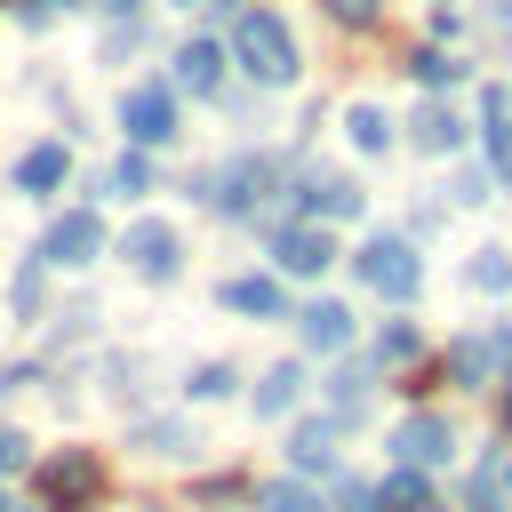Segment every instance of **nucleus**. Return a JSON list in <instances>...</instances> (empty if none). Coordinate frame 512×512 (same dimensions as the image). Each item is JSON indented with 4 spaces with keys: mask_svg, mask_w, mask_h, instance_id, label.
I'll use <instances>...</instances> for the list:
<instances>
[{
    "mask_svg": "<svg viewBox=\"0 0 512 512\" xmlns=\"http://www.w3.org/2000/svg\"><path fill=\"white\" fill-rule=\"evenodd\" d=\"M232 56H240V64H248V80H264V88L296 80V32H288L272 8H248V16L232 24Z\"/></svg>",
    "mask_w": 512,
    "mask_h": 512,
    "instance_id": "nucleus-1",
    "label": "nucleus"
},
{
    "mask_svg": "<svg viewBox=\"0 0 512 512\" xmlns=\"http://www.w3.org/2000/svg\"><path fill=\"white\" fill-rule=\"evenodd\" d=\"M352 272H360L376 296H392V304H400V296H416V280H424L416 248H408V240H392V232H384V240H368V248L352 256Z\"/></svg>",
    "mask_w": 512,
    "mask_h": 512,
    "instance_id": "nucleus-2",
    "label": "nucleus"
},
{
    "mask_svg": "<svg viewBox=\"0 0 512 512\" xmlns=\"http://www.w3.org/2000/svg\"><path fill=\"white\" fill-rule=\"evenodd\" d=\"M120 128H128L136 144H168V136H176V96H168L160 80L128 88V96H120Z\"/></svg>",
    "mask_w": 512,
    "mask_h": 512,
    "instance_id": "nucleus-3",
    "label": "nucleus"
},
{
    "mask_svg": "<svg viewBox=\"0 0 512 512\" xmlns=\"http://www.w3.org/2000/svg\"><path fill=\"white\" fill-rule=\"evenodd\" d=\"M120 256L144 272V280H176V264H184V240H176V224H128V240H120Z\"/></svg>",
    "mask_w": 512,
    "mask_h": 512,
    "instance_id": "nucleus-4",
    "label": "nucleus"
},
{
    "mask_svg": "<svg viewBox=\"0 0 512 512\" xmlns=\"http://www.w3.org/2000/svg\"><path fill=\"white\" fill-rule=\"evenodd\" d=\"M32 488H40L48 504H88V496H96V448H64V456H48V464L32 472Z\"/></svg>",
    "mask_w": 512,
    "mask_h": 512,
    "instance_id": "nucleus-5",
    "label": "nucleus"
},
{
    "mask_svg": "<svg viewBox=\"0 0 512 512\" xmlns=\"http://www.w3.org/2000/svg\"><path fill=\"white\" fill-rule=\"evenodd\" d=\"M96 248H104L96 208H72V216H56V224L40 232V256H48V264H96Z\"/></svg>",
    "mask_w": 512,
    "mask_h": 512,
    "instance_id": "nucleus-6",
    "label": "nucleus"
},
{
    "mask_svg": "<svg viewBox=\"0 0 512 512\" xmlns=\"http://www.w3.org/2000/svg\"><path fill=\"white\" fill-rule=\"evenodd\" d=\"M448 440H456V432H448L440 416H400V424H392V456H400L408 472L440 464V456H448Z\"/></svg>",
    "mask_w": 512,
    "mask_h": 512,
    "instance_id": "nucleus-7",
    "label": "nucleus"
},
{
    "mask_svg": "<svg viewBox=\"0 0 512 512\" xmlns=\"http://www.w3.org/2000/svg\"><path fill=\"white\" fill-rule=\"evenodd\" d=\"M280 272H296V280H312V272H328V256H336V240L320 232V224H296V232H280Z\"/></svg>",
    "mask_w": 512,
    "mask_h": 512,
    "instance_id": "nucleus-8",
    "label": "nucleus"
},
{
    "mask_svg": "<svg viewBox=\"0 0 512 512\" xmlns=\"http://www.w3.org/2000/svg\"><path fill=\"white\" fill-rule=\"evenodd\" d=\"M176 88L216 96V88H224V48H216V40H184V48H176Z\"/></svg>",
    "mask_w": 512,
    "mask_h": 512,
    "instance_id": "nucleus-9",
    "label": "nucleus"
},
{
    "mask_svg": "<svg viewBox=\"0 0 512 512\" xmlns=\"http://www.w3.org/2000/svg\"><path fill=\"white\" fill-rule=\"evenodd\" d=\"M64 176H72V152H64V144H32V152L16 160V184H24V192H56Z\"/></svg>",
    "mask_w": 512,
    "mask_h": 512,
    "instance_id": "nucleus-10",
    "label": "nucleus"
},
{
    "mask_svg": "<svg viewBox=\"0 0 512 512\" xmlns=\"http://www.w3.org/2000/svg\"><path fill=\"white\" fill-rule=\"evenodd\" d=\"M296 328H304V344H312V352L352 344V312H344V304H304V312H296Z\"/></svg>",
    "mask_w": 512,
    "mask_h": 512,
    "instance_id": "nucleus-11",
    "label": "nucleus"
},
{
    "mask_svg": "<svg viewBox=\"0 0 512 512\" xmlns=\"http://www.w3.org/2000/svg\"><path fill=\"white\" fill-rule=\"evenodd\" d=\"M408 128H416V152H456V144H464V120H456L448 104H424Z\"/></svg>",
    "mask_w": 512,
    "mask_h": 512,
    "instance_id": "nucleus-12",
    "label": "nucleus"
},
{
    "mask_svg": "<svg viewBox=\"0 0 512 512\" xmlns=\"http://www.w3.org/2000/svg\"><path fill=\"white\" fill-rule=\"evenodd\" d=\"M224 304L232 312H280V280H264V272H240V280H224Z\"/></svg>",
    "mask_w": 512,
    "mask_h": 512,
    "instance_id": "nucleus-13",
    "label": "nucleus"
},
{
    "mask_svg": "<svg viewBox=\"0 0 512 512\" xmlns=\"http://www.w3.org/2000/svg\"><path fill=\"white\" fill-rule=\"evenodd\" d=\"M296 392H304V368H296V360H280V368L256 384V416H288V408H296Z\"/></svg>",
    "mask_w": 512,
    "mask_h": 512,
    "instance_id": "nucleus-14",
    "label": "nucleus"
},
{
    "mask_svg": "<svg viewBox=\"0 0 512 512\" xmlns=\"http://www.w3.org/2000/svg\"><path fill=\"white\" fill-rule=\"evenodd\" d=\"M464 280H472L480 296H504V288H512V264H504V248H480V256L464 264Z\"/></svg>",
    "mask_w": 512,
    "mask_h": 512,
    "instance_id": "nucleus-15",
    "label": "nucleus"
},
{
    "mask_svg": "<svg viewBox=\"0 0 512 512\" xmlns=\"http://www.w3.org/2000/svg\"><path fill=\"white\" fill-rule=\"evenodd\" d=\"M504 344H512V336H504ZM504 344H472V336H464V344H456V384L480 392V376H496V352H504Z\"/></svg>",
    "mask_w": 512,
    "mask_h": 512,
    "instance_id": "nucleus-16",
    "label": "nucleus"
},
{
    "mask_svg": "<svg viewBox=\"0 0 512 512\" xmlns=\"http://www.w3.org/2000/svg\"><path fill=\"white\" fill-rule=\"evenodd\" d=\"M344 128H352V144H360V152H384V144H392V120H384L376 104H352V120H344Z\"/></svg>",
    "mask_w": 512,
    "mask_h": 512,
    "instance_id": "nucleus-17",
    "label": "nucleus"
},
{
    "mask_svg": "<svg viewBox=\"0 0 512 512\" xmlns=\"http://www.w3.org/2000/svg\"><path fill=\"white\" fill-rule=\"evenodd\" d=\"M312 208H320V216H360V184L320 176V184H312Z\"/></svg>",
    "mask_w": 512,
    "mask_h": 512,
    "instance_id": "nucleus-18",
    "label": "nucleus"
},
{
    "mask_svg": "<svg viewBox=\"0 0 512 512\" xmlns=\"http://www.w3.org/2000/svg\"><path fill=\"white\" fill-rule=\"evenodd\" d=\"M480 104H488V152H496V160H512V104H504V88H488Z\"/></svg>",
    "mask_w": 512,
    "mask_h": 512,
    "instance_id": "nucleus-19",
    "label": "nucleus"
},
{
    "mask_svg": "<svg viewBox=\"0 0 512 512\" xmlns=\"http://www.w3.org/2000/svg\"><path fill=\"white\" fill-rule=\"evenodd\" d=\"M408 80H424V88H448V80H456V56H440V48H416V56H408Z\"/></svg>",
    "mask_w": 512,
    "mask_h": 512,
    "instance_id": "nucleus-20",
    "label": "nucleus"
},
{
    "mask_svg": "<svg viewBox=\"0 0 512 512\" xmlns=\"http://www.w3.org/2000/svg\"><path fill=\"white\" fill-rule=\"evenodd\" d=\"M376 504H392V512H424V472H408V464H400V472H392V488H384Z\"/></svg>",
    "mask_w": 512,
    "mask_h": 512,
    "instance_id": "nucleus-21",
    "label": "nucleus"
},
{
    "mask_svg": "<svg viewBox=\"0 0 512 512\" xmlns=\"http://www.w3.org/2000/svg\"><path fill=\"white\" fill-rule=\"evenodd\" d=\"M112 192H128V200H136V192H152V160H144V152L112 160Z\"/></svg>",
    "mask_w": 512,
    "mask_h": 512,
    "instance_id": "nucleus-22",
    "label": "nucleus"
},
{
    "mask_svg": "<svg viewBox=\"0 0 512 512\" xmlns=\"http://www.w3.org/2000/svg\"><path fill=\"white\" fill-rule=\"evenodd\" d=\"M144 456H192V432L184 424H144Z\"/></svg>",
    "mask_w": 512,
    "mask_h": 512,
    "instance_id": "nucleus-23",
    "label": "nucleus"
},
{
    "mask_svg": "<svg viewBox=\"0 0 512 512\" xmlns=\"http://www.w3.org/2000/svg\"><path fill=\"white\" fill-rule=\"evenodd\" d=\"M288 456H296L304 472H328V456H336V448H328V432L312 424V432H296V440H288Z\"/></svg>",
    "mask_w": 512,
    "mask_h": 512,
    "instance_id": "nucleus-24",
    "label": "nucleus"
},
{
    "mask_svg": "<svg viewBox=\"0 0 512 512\" xmlns=\"http://www.w3.org/2000/svg\"><path fill=\"white\" fill-rule=\"evenodd\" d=\"M232 392V360H208V368H192V400H224Z\"/></svg>",
    "mask_w": 512,
    "mask_h": 512,
    "instance_id": "nucleus-25",
    "label": "nucleus"
},
{
    "mask_svg": "<svg viewBox=\"0 0 512 512\" xmlns=\"http://www.w3.org/2000/svg\"><path fill=\"white\" fill-rule=\"evenodd\" d=\"M464 512H504V504H496V480H488V472H480V480L464 488Z\"/></svg>",
    "mask_w": 512,
    "mask_h": 512,
    "instance_id": "nucleus-26",
    "label": "nucleus"
},
{
    "mask_svg": "<svg viewBox=\"0 0 512 512\" xmlns=\"http://www.w3.org/2000/svg\"><path fill=\"white\" fill-rule=\"evenodd\" d=\"M264 512H320V504H312L304 488H272V496H264Z\"/></svg>",
    "mask_w": 512,
    "mask_h": 512,
    "instance_id": "nucleus-27",
    "label": "nucleus"
},
{
    "mask_svg": "<svg viewBox=\"0 0 512 512\" xmlns=\"http://www.w3.org/2000/svg\"><path fill=\"white\" fill-rule=\"evenodd\" d=\"M376 352H384V360H408V352H416V328H384V344H376Z\"/></svg>",
    "mask_w": 512,
    "mask_h": 512,
    "instance_id": "nucleus-28",
    "label": "nucleus"
},
{
    "mask_svg": "<svg viewBox=\"0 0 512 512\" xmlns=\"http://www.w3.org/2000/svg\"><path fill=\"white\" fill-rule=\"evenodd\" d=\"M328 16H344V24H376V0H328Z\"/></svg>",
    "mask_w": 512,
    "mask_h": 512,
    "instance_id": "nucleus-29",
    "label": "nucleus"
},
{
    "mask_svg": "<svg viewBox=\"0 0 512 512\" xmlns=\"http://www.w3.org/2000/svg\"><path fill=\"white\" fill-rule=\"evenodd\" d=\"M16 456H24V440H16V432H8V424H0V472H8V464H16Z\"/></svg>",
    "mask_w": 512,
    "mask_h": 512,
    "instance_id": "nucleus-30",
    "label": "nucleus"
},
{
    "mask_svg": "<svg viewBox=\"0 0 512 512\" xmlns=\"http://www.w3.org/2000/svg\"><path fill=\"white\" fill-rule=\"evenodd\" d=\"M104 8H112V16H136V8H144V0H104Z\"/></svg>",
    "mask_w": 512,
    "mask_h": 512,
    "instance_id": "nucleus-31",
    "label": "nucleus"
},
{
    "mask_svg": "<svg viewBox=\"0 0 512 512\" xmlns=\"http://www.w3.org/2000/svg\"><path fill=\"white\" fill-rule=\"evenodd\" d=\"M504 424H512V392H504Z\"/></svg>",
    "mask_w": 512,
    "mask_h": 512,
    "instance_id": "nucleus-32",
    "label": "nucleus"
},
{
    "mask_svg": "<svg viewBox=\"0 0 512 512\" xmlns=\"http://www.w3.org/2000/svg\"><path fill=\"white\" fill-rule=\"evenodd\" d=\"M0 512H8V504H0Z\"/></svg>",
    "mask_w": 512,
    "mask_h": 512,
    "instance_id": "nucleus-33",
    "label": "nucleus"
}]
</instances>
